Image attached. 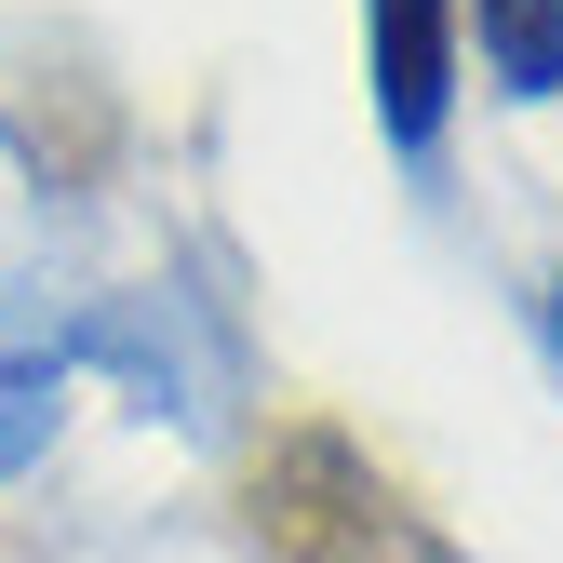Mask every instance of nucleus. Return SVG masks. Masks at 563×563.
Wrapping results in <instances>:
<instances>
[{
	"label": "nucleus",
	"instance_id": "f257e3e1",
	"mask_svg": "<svg viewBox=\"0 0 563 563\" xmlns=\"http://www.w3.org/2000/svg\"><path fill=\"white\" fill-rule=\"evenodd\" d=\"M242 537H255V563H470L335 416L268 430V456L242 483Z\"/></svg>",
	"mask_w": 563,
	"mask_h": 563
},
{
	"label": "nucleus",
	"instance_id": "20e7f679",
	"mask_svg": "<svg viewBox=\"0 0 563 563\" xmlns=\"http://www.w3.org/2000/svg\"><path fill=\"white\" fill-rule=\"evenodd\" d=\"M54 416H67V349H54V309H41V322H0V483L54 456Z\"/></svg>",
	"mask_w": 563,
	"mask_h": 563
},
{
	"label": "nucleus",
	"instance_id": "7ed1b4c3",
	"mask_svg": "<svg viewBox=\"0 0 563 563\" xmlns=\"http://www.w3.org/2000/svg\"><path fill=\"white\" fill-rule=\"evenodd\" d=\"M456 0H363V95H376V134L430 175L443 162V121H456Z\"/></svg>",
	"mask_w": 563,
	"mask_h": 563
},
{
	"label": "nucleus",
	"instance_id": "423d86ee",
	"mask_svg": "<svg viewBox=\"0 0 563 563\" xmlns=\"http://www.w3.org/2000/svg\"><path fill=\"white\" fill-rule=\"evenodd\" d=\"M537 335H550V376H563V268H550V296H537Z\"/></svg>",
	"mask_w": 563,
	"mask_h": 563
},
{
	"label": "nucleus",
	"instance_id": "39448f33",
	"mask_svg": "<svg viewBox=\"0 0 563 563\" xmlns=\"http://www.w3.org/2000/svg\"><path fill=\"white\" fill-rule=\"evenodd\" d=\"M456 41H483V81L510 108L563 95V0H456Z\"/></svg>",
	"mask_w": 563,
	"mask_h": 563
},
{
	"label": "nucleus",
	"instance_id": "f03ea898",
	"mask_svg": "<svg viewBox=\"0 0 563 563\" xmlns=\"http://www.w3.org/2000/svg\"><path fill=\"white\" fill-rule=\"evenodd\" d=\"M54 349H67V376H121L148 416H175L188 443H229V416L255 402V349H242V309L229 296L134 282V296L54 309Z\"/></svg>",
	"mask_w": 563,
	"mask_h": 563
}]
</instances>
